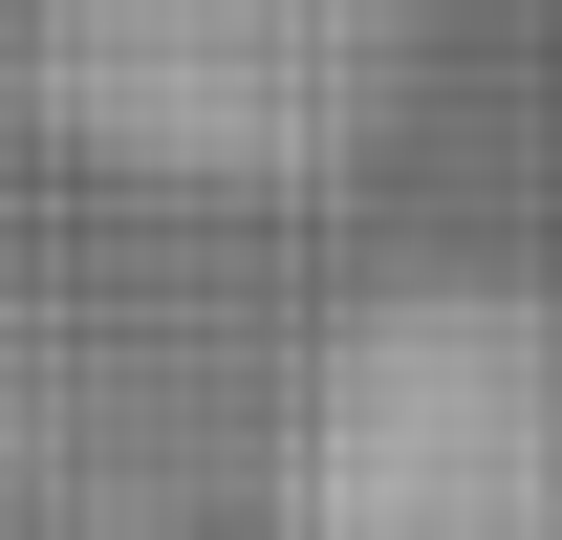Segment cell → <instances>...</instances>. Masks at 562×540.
<instances>
[{
    "label": "cell",
    "instance_id": "6da1fadb",
    "mask_svg": "<svg viewBox=\"0 0 562 540\" xmlns=\"http://www.w3.org/2000/svg\"><path fill=\"white\" fill-rule=\"evenodd\" d=\"M303 540H562V368L541 346H412L325 410Z\"/></svg>",
    "mask_w": 562,
    "mask_h": 540
}]
</instances>
